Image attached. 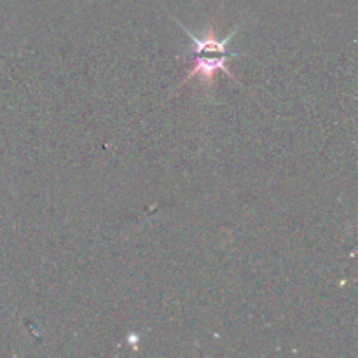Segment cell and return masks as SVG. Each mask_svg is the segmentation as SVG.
<instances>
[{
  "label": "cell",
  "mask_w": 358,
  "mask_h": 358,
  "mask_svg": "<svg viewBox=\"0 0 358 358\" xmlns=\"http://www.w3.org/2000/svg\"><path fill=\"white\" fill-rule=\"evenodd\" d=\"M171 17H173L175 23H177L178 27L185 31V34H187V37L191 38V42L194 44V63H192L191 70L187 72L185 79L182 80V83L177 84L175 91L180 90L185 83L196 79V77H199V83H201L205 87H212L213 83H215V73L219 72V70L220 72H226L231 79L236 80L238 83L236 76H234V73L227 69L226 59L241 56L240 52L227 51V42L234 37V34H236L238 28L240 27H236L234 30H231L229 35H227L226 38H219L217 37L215 30H213V27H208V30L203 31V35H194V34H191V31H189L187 28H185L184 24L177 20V17L175 16H171Z\"/></svg>",
  "instance_id": "cell-1"
}]
</instances>
